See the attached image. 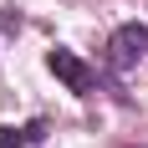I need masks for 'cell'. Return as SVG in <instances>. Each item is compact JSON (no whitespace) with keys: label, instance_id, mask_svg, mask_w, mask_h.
<instances>
[{"label":"cell","instance_id":"obj_3","mask_svg":"<svg viewBox=\"0 0 148 148\" xmlns=\"http://www.w3.org/2000/svg\"><path fill=\"white\" fill-rule=\"evenodd\" d=\"M41 133H46V123H41V118L26 123V128H0V148H26V143H36Z\"/></svg>","mask_w":148,"mask_h":148},{"label":"cell","instance_id":"obj_1","mask_svg":"<svg viewBox=\"0 0 148 148\" xmlns=\"http://www.w3.org/2000/svg\"><path fill=\"white\" fill-rule=\"evenodd\" d=\"M148 56V26L143 21H128V26H118L112 31V41H107V66H133V61H143Z\"/></svg>","mask_w":148,"mask_h":148},{"label":"cell","instance_id":"obj_2","mask_svg":"<svg viewBox=\"0 0 148 148\" xmlns=\"http://www.w3.org/2000/svg\"><path fill=\"white\" fill-rule=\"evenodd\" d=\"M46 66H51V72H56L61 82L77 92V97H92V87H97V72H92V66L77 56V51H61V46H56V51L46 56Z\"/></svg>","mask_w":148,"mask_h":148}]
</instances>
